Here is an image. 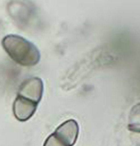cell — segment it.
I'll use <instances>...</instances> for the list:
<instances>
[{
  "mask_svg": "<svg viewBox=\"0 0 140 146\" xmlns=\"http://www.w3.org/2000/svg\"><path fill=\"white\" fill-rule=\"evenodd\" d=\"M100 57L101 54L94 52L75 65L74 67L68 71L66 77L63 79V87L71 89L80 83L81 80L86 77L96 66H98V63L101 62Z\"/></svg>",
  "mask_w": 140,
  "mask_h": 146,
  "instance_id": "cell-4",
  "label": "cell"
},
{
  "mask_svg": "<svg viewBox=\"0 0 140 146\" xmlns=\"http://www.w3.org/2000/svg\"><path fill=\"white\" fill-rule=\"evenodd\" d=\"M7 11L17 25L21 29H29L36 18V8L33 3L29 2H9Z\"/></svg>",
  "mask_w": 140,
  "mask_h": 146,
  "instance_id": "cell-5",
  "label": "cell"
},
{
  "mask_svg": "<svg viewBox=\"0 0 140 146\" xmlns=\"http://www.w3.org/2000/svg\"><path fill=\"white\" fill-rule=\"evenodd\" d=\"M79 131V124L75 120H67L48 136L44 146H74L78 139Z\"/></svg>",
  "mask_w": 140,
  "mask_h": 146,
  "instance_id": "cell-3",
  "label": "cell"
},
{
  "mask_svg": "<svg viewBox=\"0 0 140 146\" xmlns=\"http://www.w3.org/2000/svg\"><path fill=\"white\" fill-rule=\"evenodd\" d=\"M44 94V82L40 77H30L20 84L13 105L14 117L20 121L30 119L37 110Z\"/></svg>",
  "mask_w": 140,
  "mask_h": 146,
  "instance_id": "cell-1",
  "label": "cell"
},
{
  "mask_svg": "<svg viewBox=\"0 0 140 146\" xmlns=\"http://www.w3.org/2000/svg\"><path fill=\"white\" fill-rule=\"evenodd\" d=\"M2 46L14 62L23 66H35L41 58L36 45L18 35H6L2 40Z\"/></svg>",
  "mask_w": 140,
  "mask_h": 146,
  "instance_id": "cell-2",
  "label": "cell"
}]
</instances>
